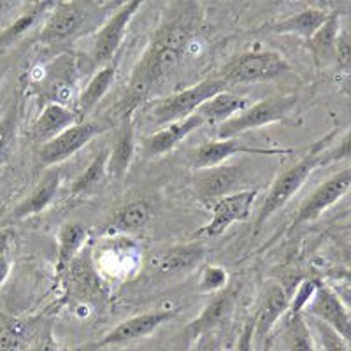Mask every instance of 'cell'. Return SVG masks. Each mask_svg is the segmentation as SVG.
I'll list each match as a JSON object with an SVG mask.
<instances>
[{
  "label": "cell",
  "instance_id": "6da1fadb",
  "mask_svg": "<svg viewBox=\"0 0 351 351\" xmlns=\"http://www.w3.org/2000/svg\"><path fill=\"white\" fill-rule=\"evenodd\" d=\"M186 8L188 5H180V11L176 12L178 16H172L160 25L132 71L128 92L136 99L146 95L153 84L174 71L183 58L188 44L192 43L195 23L190 16L193 12H186Z\"/></svg>",
  "mask_w": 351,
  "mask_h": 351
},
{
  "label": "cell",
  "instance_id": "7a4b0ae2",
  "mask_svg": "<svg viewBox=\"0 0 351 351\" xmlns=\"http://www.w3.org/2000/svg\"><path fill=\"white\" fill-rule=\"evenodd\" d=\"M334 137L335 132H332V134L325 136L324 139L316 141L315 146L295 165H291L290 169H287V171L281 172L276 178L272 186L269 188L267 195L263 199L262 208H260L258 216L255 219V230H260L267 219H271L276 213L283 209L290 202L291 197L295 195L300 188L304 186L307 178L316 171V167L328 164V144H330Z\"/></svg>",
  "mask_w": 351,
  "mask_h": 351
},
{
  "label": "cell",
  "instance_id": "3957f363",
  "mask_svg": "<svg viewBox=\"0 0 351 351\" xmlns=\"http://www.w3.org/2000/svg\"><path fill=\"white\" fill-rule=\"evenodd\" d=\"M225 90H227V84L223 81H219L218 77H213V80L193 84V86L186 88V90L172 93V95L165 97V99L155 100L148 108V114L155 125L167 127V125L195 114L197 109L206 100L215 97L216 93L225 92Z\"/></svg>",
  "mask_w": 351,
  "mask_h": 351
},
{
  "label": "cell",
  "instance_id": "277c9868",
  "mask_svg": "<svg viewBox=\"0 0 351 351\" xmlns=\"http://www.w3.org/2000/svg\"><path fill=\"white\" fill-rule=\"evenodd\" d=\"M297 104V95H276L263 99L255 104H250L244 111L230 120L223 121L216 128V137L219 141L236 139L244 132L262 128L265 125L281 121Z\"/></svg>",
  "mask_w": 351,
  "mask_h": 351
},
{
  "label": "cell",
  "instance_id": "5b68a950",
  "mask_svg": "<svg viewBox=\"0 0 351 351\" xmlns=\"http://www.w3.org/2000/svg\"><path fill=\"white\" fill-rule=\"evenodd\" d=\"M290 69L285 56L276 51H247L228 62L218 74L225 84H255L271 81Z\"/></svg>",
  "mask_w": 351,
  "mask_h": 351
},
{
  "label": "cell",
  "instance_id": "8992f818",
  "mask_svg": "<svg viewBox=\"0 0 351 351\" xmlns=\"http://www.w3.org/2000/svg\"><path fill=\"white\" fill-rule=\"evenodd\" d=\"M176 315H178L176 309H156V311L141 313V315L127 318L125 322L116 325L112 330H109L108 334L102 335L100 339L93 341L90 344H84L77 351H99L109 346H118V344L143 339V337L149 335L152 332H155L158 327L167 324L169 319L174 318Z\"/></svg>",
  "mask_w": 351,
  "mask_h": 351
},
{
  "label": "cell",
  "instance_id": "52a82bcc",
  "mask_svg": "<svg viewBox=\"0 0 351 351\" xmlns=\"http://www.w3.org/2000/svg\"><path fill=\"white\" fill-rule=\"evenodd\" d=\"M143 8V2L139 0H132V2H125V4L118 5L111 16L104 21V25L100 27L97 32L95 39H93L92 46V62L97 67L112 62L114 55L120 49L121 43L125 39V34L128 30L132 18L136 16L137 11Z\"/></svg>",
  "mask_w": 351,
  "mask_h": 351
},
{
  "label": "cell",
  "instance_id": "ba28073f",
  "mask_svg": "<svg viewBox=\"0 0 351 351\" xmlns=\"http://www.w3.org/2000/svg\"><path fill=\"white\" fill-rule=\"evenodd\" d=\"M90 8L92 4H84V2H55L40 28V43L60 44L76 37L86 25Z\"/></svg>",
  "mask_w": 351,
  "mask_h": 351
},
{
  "label": "cell",
  "instance_id": "9c48e42d",
  "mask_svg": "<svg viewBox=\"0 0 351 351\" xmlns=\"http://www.w3.org/2000/svg\"><path fill=\"white\" fill-rule=\"evenodd\" d=\"M104 130L106 127L99 123V121H81V123L72 125L67 130L58 134L55 139L39 146L37 162H39V165H44V167L62 164L64 160L76 155L93 137L102 134Z\"/></svg>",
  "mask_w": 351,
  "mask_h": 351
},
{
  "label": "cell",
  "instance_id": "30bf717a",
  "mask_svg": "<svg viewBox=\"0 0 351 351\" xmlns=\"http://www.w3.org/2000/svg\"><path fill=\"white\" fill-rule=\"evenodd\" d=\"M351 184V169L344 167L332 174L330 178L319 183L313 190V193L304 202L300 204L299 213L293 219V227H299L302 223H309L318 216L324 215L328 208H332L335 202H339L348 193Z\"/></svg>",
  "mask_w": 351,
  "mask_h": 351
},
{
  "label": "cell",
  "instance_id": "8fae6325",
  "mask_svg": "<svg viewBox=\"0 0 351 351\" xmlns=\"http://www.w3.org/2000/svg\"><path fill=\"white\" fill-rule=\"evenodd\" d=\"M258 192L256 190H243V192L228 193L211 204L213 218L206 227L202 228V234L206 237L221 236L232 223L244 221L252 215L253 202H255Z\"/></svg>",
  "mask_w": 351,
  "mask_h": 351
},
{
  "label": "cell",
  "instance_id": "7c38bea8",
  "mask_svg": "<svg viewBox=\"0 0 351 351\" xmlns=\"http://www.w3.org/2000/svg\"><path fill=\"white\" fill-rule=\"evenodd\" d=\"M40 71L43 72L36 83L40 88V95L46 97V104L65 106L76 77V62L72 55H60L49 64L43 65Z\"/></svg>",
  "mask_w": 351,
  "mask_h": 351
},
{
  "label": "cell",
  "instance_id": "4fadbf2b",
  "mask_svg": "<svg viewBox=\"0 0 351 351\" xmlns=\"http://www.w3.org/2000/svg\"><path fill=\"white\" fill-rule=\"evenodd\" d=\"M302 315L324 322L325 325L334 328L344 341H350V311L332 288L318 285L315 295L309 300Z\"/></svg>",
  "mask_w": 351,
  "mask_h": 351
},
{
  "label": "cell",
  "instance_id": "5bb4252c",
  "mask_svg": "<svg viewBox=\"0 0 351 351\" xmlns=\"http://www.w3.org/2000/svg\"><path fill=\"white\" fill-rule=\"evenodd\" d=\"M65 278L72 295L80 300H100L106 297L104 280L100 278L99 267L93 263L88 252H80L71 262Z\"/></svg>",
  "mask_w": 351,
  "mask_h": 351
},
{
  "label": "cell",
  "instance_id": "9a60e30c",
  "mask_svg": "<svg viewBox=\"0 0 351 351\" xmlns=\"http://www.w3.org/2000/svg\"><path fill=\"white\" fill-rule=\"evenodd\" d=\"M283 153L288 152L287 149L252 148V146L237 143L236 139H218L200 144L199 148L192 153V167L195 171L218 167L234 155H283Z\"/></svg>",
  "mask_w": 351,
  "mask_h": 351
},
{
  "label": "cell",
  "instance_id": "2e32d148",
  "mask_svg": "<svg viewBox=\"0 0 351 351\" xmlns=\"http://www.w3.org/2000/svg\"><path fill=\"white\" fill-rule=\"evenodd\" d=\"M239 180L241 171L232 165L204 169V171H197V174L193 176V192L200 202L211 206L218 199L228 195Z\"/></svg>",
  "mask_w": 351,
  "mask_h": 351
},
{
  "label": "cell",
  "instance_id": "e0dca14e",
  "mask_svg": "<svg viewBox=\"0 0 351 351\" xmlns=\"http://www.w3.org/2000/svg\"><path fill=\"white\" fill-rule=\"evenodd\" d=\"M62 184V172L58 169H51L44 174L43 180L34 186V190L18 204L16 208L12 209L9 219H27L32 216L39 215V213L46 211L49 204L58 193V188Z\"/></svg>",
  "mask_w": 351,
  "mask_h": 351
},
{
  "label": "cell",
  "instance_id": "ac0fdd59",
  "mask_svg": "<svg viewBox=\"0 0 351 351\" xmlns=\"http://www.w3.org/2000/svg\"><path fill=\"white\" fill-rule=\"evenodd\" d=\"M136 153V125H134V109L125 114L114 146L108 155V178L121 180L130 169L132 160Z\"/></svg>",
  "mask_w": 351,
  "mask_h": 351
},
{
  "label": "cell",
  "instance_id": "d6986e66",
  "mask_svg": "<svg viewBox=\"0 0 351 351\" xmlns=\"http://www.w3.org/2000/svg\"><path fill=\"white\" fill-rule=\"evenodd\" d=\"M288 304H290V300H288L287 291H285L283 287L271 285L265 290V295H263L262 302H260L258 311H256L255 318L252 319L253 339L256 343L265 341V337L271 334L272 327L278 324V319L287 313Z\"/></svg>",
  "mask_w": 351,
  "mask_h": 351
},
{
  "label": "cell",
  "instance_id": "ffe728a7",
  "mask_svg": "<svg viewBox=\"0 0 351 351\" xmlns=\"http://www.w3.org/2000/svg\"><path fill=\"white\" fill-rule=\"evenodd\" d=\"M200 127H204V120L197 112L184 118V120L167 125L162 130L155 132L144 139V155L149 156V158L164 155V153L174 149L184 137H188Z\"/></svg>",
  "mask_w": 351,
  "mask_h": 351
},
{
  "label": "cell",
  "instance_id": "44dd1931",
  "mask_svg": "<svg viewBox=\"0 0 351 351\" xmlns=\"http://www.w3.org/2000/svg\"><path fill=\"white\" fill-rule=\"evenodd\" d=\"M80 116L74 112V109H69L67 106L60 104H46L43 111L39 112L37 120L32 127V139L39 146L55 139L58 134L67 130L69 127L77 123Z\"/></svg>",
  "mask_w": 351,
  "mask_h": 351
},
{
  "label": "cell",
  "instance_id": "7402d4cb",
  "mask_svg": "<svg viewBox=\"0 0 351 351\" xmlns=\"http://www.w3.org/2000/svg\"><path fill=\"white\" fill-rule=\"evenodd\" d=\"M234 300H236V291L232 290V288H225L219 293H216L209 300L208 306L204 307V311L186 327L188 337L190 339H197L199 335L208 334L209 330H213V328L223 324L225 319L228 318V315L232 313Z\"/></svg>",
  "mask_w": 351,
  "mask_h": 351
},
{
  "label": "cell",
  "instance_id": "603a6c76",
  "mask_svg": "<svg viewBox=\"0 0 351 351\" xmlns=\"http://www.w3.org/2000/svg\"><path fill=\"white\" fill-rule=\"evenodd\" d=\"M206 256L202 243H190L167 250L156 258V271L162 276H178L193 271Z\"/></svg>",
  "mask_w": 351,
  "mask_h": 351
},
{
  "label": "cell",
  "instance_id": "cb8c5ba5",
  "mask_svg": "<svg viewBox=\"0 0 351 351\" xmlns=\"http://www.w3.org/2000/svg\"><path fill=\"white\" fill-rule=\"evenodd\" d=\"M327 16L328 11H325V9L307 8L295 12V14H290L288 18H283V20L269 25V30L274 34L297 36L304 40H309L313 37V34L324 25Z\"/></svg>",
  "mask_w": 351,
  "mask_h": 351
},
{
  "label": "cell",
  "instance_id": "d4e9b609",
  "mask_svg": "<svg viewBox=\"0 0 351 351\" xmlns=\"http://www.w3.org/2000/svg\"><path fill=\"white\" fill-rule=\"evenodd\" d=\"M250 106V100L246 97L236 95V93L228 92H219L209 100H206L199 109L197 114L204 120V125L213 123V125H221L223 121L230 120L236 114Z\"/></svg>",
  "mask_w": 351,
  "mask_h": 351
},
{
  "label": "cell",
  "instance_id": "484cf974",
  "mask_svg": "<svg viewBox=\"0 0 351 351\" xmlns=\"http://www.w3.org/2000/svg\"><path fill=\"white\" fill-rule=\"evenodd\" d=\"M53 5L55 2H32V4L25 5L16 20H12L4 30H0V53L8 51L12 44L20 40L27 32H30L39 23L40 18L48 14Z\"/></svg>",
  "mask_w": 351,
  "mask_h": 351
},
{
  "label": "cell",
  "instance_id": "4316f807",
  "mask_svg": "<svg viewBox=\"0 0 351 351\" xmlns=\"http://www.w3.org/2000/svg\"><path fill=\"white\" fill-rule=\"evenodd\" d=\"M116 71H118L116 62H109V64L102 65V67L90 77V81L86 83L84 90L81 92L80 99H77L76 109H74V112H76L80 118L88 114L92 109H95V106L99 104L100 100L104 99V95L109 92V88H111V84L114 83Z\"/></svg>",
  "mask_w": 351,
  "mask_h": 351
},
{
  "label": "cell",
  "instance_id": "83f0119b",
  "mask_svg": "<svg viewBox=\"0 0 351 351\" xmlns=\"http://www.w3.org/2000/svg\"><path fill=\"white\" fill-rule=\"evenodd\" d=\"M152 218V209L144 200L127 204L125 208L118 209L104 228V234L109 237H118L121 234H132L148 225Z\"/></svg>",
  "mask_w": 351,
  "mask_h": 351
},
{
  "label": "cell",
  "instance_id": "f1b7e54d",
  "mask_svg": "<svg viewBox=\"0 0 351 351\" xmlns=\"http://www.w3.org/2000/svg\"><path fill=\"white\" fill-rule=\"evenodd\" d=\"M88 239V228L83 223L72 221L62 225L58 230V252H56V274L65 276L71 262L81 252Z\"/></svg>",
  "mask_w": 351,
  "mask_h": 351
},
{
  "label": "cell",
  "instance_id": "f546056e",
  "mask_svg": "<svg viewBox=\"0 0 351 351\" xmlns=\"http://www.w3.org/2000/svg\"><path fill=\"white\" fill-rule=\"evenodd\" d=\"M339 12H328V16L324 21V25L313 34L311 39L306 40L307 49L313 53V56H315V60L318 64H325V62H328L334 56L335 40H337V36H339Z\"/></svg>",
  "mask_w": 351,
  "mask_h": 351
},
{
  "label": "cell",
  "instance_id": "4dcf8cb0",
  "mask_svg": "<svg viewBox=\"0 0 351 351\" xmlns=\"http://www.w3.org/2000/svg\"><path fill=\"white\" fill-rule=\"evenodd\" d=\"M108 155L109 149H100L88 167L77 176L71 186V192L77 197L90 195L104 186L108 180Z\"/></svg>",
  "mask_w": 351,
  "mask_h": 351
},
{
  "label": "cell",
  "instance_id": "1f68e13d",
  "mask_svg": "<svg viewBox=\"0 0 351 351\" xmlns=\"http://www.w3.org/2000/svg\"><path fill=\"white\" fill-rule=\"evenodd\" d=\"M20 97L12 100L4 118L0 120V167L5 165L16 146L18 127H20Z\"/></svg>",
  "mask_w": 351,
  "mask_h": 351
},
{
  "label": "cell",
  "instance_id": "d6a6232c",
  "mask_svg": "<svg viewBox=\"0 0 351 351\" xmlns=\"http://www.w3.org/2000/svg\"><path fill=\"white\" fill-rule=\"evenodd\" d=\"M285 341L288 351H316L311 327L307 325V318L304 315L288 316Z\"/></svg>",
  "mask_w": 351,
  "mask_h": 351
},
{
  "label": "cell",
  "instance_id": "836d02e7",
  "mask_svg": "<svg viewBox=\"0 0 351 351\" xmlns=\"http://www.w3.org/2000/svg\"><path fill=\"white\" fill-rule=\"evenodd\" d=\"M315 330L316 351H348V341H344L334 328L325 325L316 318H309V324Z\"/></svg>",
  "mask_w": 351,
  "mask_h": 351
},
{
  "label": "cell",
  "instance_id": "e575fe53",
  "mask_svg": "<svg viewBox=\"0 0 351 351\" xmlns=\"http://www.w3.org/2000/svg\"><path fill=\"white\" fill-rule=\"evenodd\" d=\"M27 334V324L11 319L0 328V351H20L21 341Z\"/></svg>",
  "mask_w": 351,
  "mask_h": 351
},
{
  "label": "cell",
  "instance_id": "d590c367",
  "mask_svg": "<svg viewBox=\"0 0 351 351\" xmlns=\"http://www.w3.org/2000/svg\"><path fill=\"white\" fill-rule=\"evenodd\" d=\"M228 285V272L219 265H209L200 272L199 290L204 293H219Z\"/></svg>",
  "mask_w": 351,
  "mask_h": 351
},
{
  "label": "cell",
  "instance_id": "8d00e7d4",
  "mask_svg": "<svg viewBox=\"0 0 351 351\" xmlns=\"http://www.w3.org/2000/svg\"><path fill=\"white\" fill-rule=\"evenodd\" d=\"M319 283L313 280H306L302 281V285L299 287V290L295 291V297L291 300V304H288V309H290V316L291 315H302L306 306L309 304V300L313 299L315 295L316 288H318Z\"/></svg>",
  "mask_w": 351,
  "mask_h": 351
},
{
  "label": "cell",
  "instance_id": "74e56055",
  "mask_svg": "<svg viewBox=\"0 0 351 351\" xmlns=\"http://www.w3.org/2000/svg\"><path fill=\"white\" fill-rule=\"evenodd\" d=\"M334 56L339 67L343 69L344 72L350 71V64H351V48H350V32H348V28L341 25L339 36H337V40H335V49H334Z\"/></svg>",
  "mask_w": 351,
  "mask_h": 351
},
{
  "label": "cell",
  "instance_id": "f35d334b",
  "mask_svg": "<svg viewBox=\"0 0 351 351\" xmlns=\"http://www.w3.org/2000/svg\"><path fill=\"white\" fill-rule=\"evenodd\" d=\"M11 271V256H9V236L0 234V287L8 280Z\"/></svg>",
  "mask_w": 351,
  "mask_h": 351
},
{
  "label": "cell",
  "instance_id": "ab89813d",
  "mask_svg": "<svg viewBox=\"0 0 351 351\" xmlns=\"http://www.w3.org/2000/svg\"><path fill=\"white\" fill-rule=\"evenodd\" d=\"M25 351H55V346H53L49 339H43L39 343L32 344V346H28Z\"/></svg>",
  "mask_w": 351,
  "mask_h": 351
},
{
  "label": "cell",
  "instance_id": "60d3db41",
  "mask_svg": "<svg viewBox=\"0 0 351 351\" xmlns=\"http://www.w3.org/2000/svg\"><path fill=\"white\" fill-rule=\"evenodd\" d=\"M262 351H272V350H271V344H269V343H265V344H263Z\"/></svg>",
  "mask_w": 351,
  "mask_h": 351
}]
</instances>
